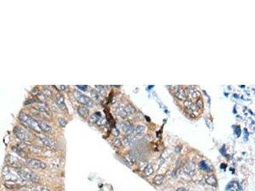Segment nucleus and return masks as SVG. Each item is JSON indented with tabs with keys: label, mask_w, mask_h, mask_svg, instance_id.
Returning <instances> with one entry per match:
<instances>
[{
	"label": "nucleus",
	"mask_w": 255,
	"mask_h": 191,
	"mask_svg": "<svg viewBox=\"0 0 255 191\" xmlns=\"http://www.w3.org/2000/svg\"><path fill=\"white\" fill-rule=\"evenodd\" d=\"M145 131V127L142 126H138L134 130V133L135 135L142 134Z\"/></svg>",
	"instance_id": "a878e982"
},
{
	"label": "nucleus",
	"mask_w": 255,
	"mask_h": 191,
	"mask_svg": "<svg viewBox=\"0 0 255 191\" xmlns=\"http://www.w3.org/2000/svg\"><path fill=\"white\" fill-rule=\"evenodd\" d=\"M13 150H14V152L15 153L19 155V156L22 157V158H24V159H27V154L24 152V150H22V149H19V148H17V147H16V148H14Z\"/></svg>",
	"instance_id": "aec40b11"
},
{
	"label": "nucleus",
	"mask_w": 255,
	"mask_h": 191,
	"mask_svg": "<svg viewBox=\"0 0 255 191\" xmlns=\"http://www.w3.org/2000/svg\"><path fill=\"white\" fill-rule=\"evenodd\" d=\"M112 144L113 145V146L117 147V148H120V147L122 146V142H121L119 139H114L112 142Z\"/></svg>",
	"instance_id": "cd10ccee"
},
{
	"label": "nucleus",
	"mask_w": 255,
	"mask_h": 191,
	"mask_svg": "<svg viewBox=\"0 0 255 191\" xmlns=\"http://www.w3.org/2000/svg\"><path fill=\"white\" fill-rule=\"evenodd\" d=\"M187 93H189L191 95V97L194 99L198 98L200 96V93L198 90L194 89H188Z\"/></svg>",
	"instance_id": "4be33fe9"
},
{
	"label": "nucleus",
	"mask_w": 255,
	"mask_h": 191,
	"mask_svg": "<svg viewBox=\"0 0 255 191\" xmlns=\"http://www.w3.org/2000/svg\"><path fill=\"white\" fill-rule=\"evenodd\" d=\"M122 129L123 130L124 132L126 133L128 135H129L132 134L133 133H134V127H133V126L129 122H124L123 123L122 125Z\"/></svg>",
	"instance_id": "6e6552de"
},
{
	"label": "nucleus",
	"mask_w": 255,
	"mask_h": 191,
	"mask_svg": "<svg viewBox=\"0 0 255 191\" xmlns=\"http://www.w3.org/2000/svg\"><path fill=\"white\" fill-rule=\"evenodd\" d=\"M235 133H236V134L238 136H240V135H241V129H240V127H239L238 126H236V127H235Z\"/></svg>",
	"instance_id": "f704fd0d"
},
{
	"label": "nucleus",
	"mask_w": 255,
	"mask_h": 191,
	"mask_svg": "<svg viewBox=\"0 0 255 191\" xmlns=\"http://www.w3.org/2000/svg\"><path fill=\"white\" fill-rule=\"evenodd\" d=\"M91 96L93 101H98L100 98V94L95 89H92L91 90Z\"/></svg>",
	"instance_id": "5701e85b"
},
{
	"label": "nucleus",
	"mask_w": 255,
	"mask_h": 191,
	"mask_svg": "<svg viewBox=\"0 0 255 191\" xmlns=\"http://www.w3.org/2000/svg\"><path fill=\"white\" fill-rule=\"evenodd\" d=\"M14 133L19 140L22 141H28L30 138L29 133L25 129L21 128V127H15L14 129Z\"/></svg>",
	"instance_id": "423d86ee"
},
{
	"label": "nucleus",
	"mask_w": 255,
	"mask_h": 191,
	"mask_svg": "<svg viewBox=\"0 0 255 191\" xmlns=\"http://www.w3.org/2000/svg\"><path fill=\"white\" fill-rule=\"evenodd\" d=\"M56 103L62 110H65L66 109V106L65 103L64 98L60 94H57L56 95Z\"/></svg>",
	"instance_id": "1a4fd4ad"
},
{
	"label": "nucleus",
	"mask_w": 255,
	"mask_h": 191,
	"mask_svg": "<svg viewBox=\"0 0 255 191\" xmlns=\"http://www.w3.org/2000/svg\"><path fill=\"white\" fill-rule=\"evenodd\" d=\"M199 168L202 170L204 171V172H210V168H209V166L207 165L205 161H202L199 163Z\"/></svg>",
	"instance_id": "6ab92c4d"
},
{
	"label": "nucleus",
	"mask_w": 255,
	"mask_h": 191,
	"mask_svg": "<svg viewBox=\"0 0 255 191\" xmlns=\"http://www.w3.org/2000/svg\"><path fill=\"white\" fill-rule=\"evenodd\" d=\"M58 122H59V124H60V125L61 127H65L68 124V122L66 121L65 120V119L63 118H59L58 119Z\"/></svg>",
	"instance_id": "c85d7f7f"
},
{
	"label": "nucleus",
	"mask_w": 255,
	"mask_h": 191,
	"mask_svg": "<svg viewBox=\"0 0 255 191\" xmlns=\"http://www.w3.org/2000/svg\"><path fill=\"white\" fill-rule=\"evenodd\" d=\"M101 115L100 112H96L93 113L90 117V122L93 124H97L101 122Z\"/></svg>",
	"instance_id": "4468645a"
},
{
	"label": "nucleus",
	"mask_w": 255,
	"mask_h": 191,
	"mask_svg": "<svg viewBox=\"0 0 255 191\" xmlns=\"http://www.w3.org/2000/svg\"><path fill=\"white\" fill-rule=\"evenodd\" d=\"M153 172H154V169H153L152 166L151 164L147 165L144 169L145 174H146L147 177L150 176V175H151L153 173Z\"/></svg>",
	"instance_id": "b1692460"
},
{
	"label": "nucleus",
	"mask_w": 255,
	"mask_h": 191,
	"mask_svg": "<svg viewBox=\"0 0 255 191\" xmlns=\"http://www.w3.org/2000/svg\"><path fill=\"white\" fill-rule=\"evenodd\" d=\"M205 182L207 184L213 187H216L218 185L217 179L214 175H210L205 179Z\"/></svg>",
	"instance_id": "2eb2a0df"
},
{
	"label": "nucleus",
	"mask_w": 255,
	"mask_h": 191,
	"mask_svg": "<svg viewBox=\"0 0 255 191\" xmlns=\"http://www.w3.org/2000/svg\"><path fill=\"white\" fill-rule=\"evenodd\" d=\"M112 133L113 136H119V130L117 129V128H116V127H114V128L112 129Z\"/></svg>",
	"instance_id": "72a5a7b5"
},
{
	"label": "nucleus",
	"mask_w": 255,
	"mask_h": 191,
	"mask_svg": "<svg viewBox=\"0 0 255 191\" xmlns=\"http://www.w3.org/2000/svg\"><path fill=\"white\" fill-rule=\"evenodd\" d=\"M76 86H77V87H78V89L82 90H83V91H85L86 90L88 89V85H77Z\"/></svg>",
	"instance_id": "473e14b6"
},
{
	"label": "nucleus",
	"mask_w": 255,
	"mask_h": 191,
	"mask_svg": "<svg viewBox=\"0 0 255 191\" xmlns=\"http://www.w3.org/2000/svg\"><path fill=\"white\" fill-rule=\"evenodd\" d=\"M95 87L97 89V91L101 95H104L106 93L105 89L104 88V86L103 85H95Z\"/></svg>",
	"instance_id": "bb28decb"
},
{
	"label": "nucleus",
	"mask_w": 255,
	"mask_h": 191,
	"mask_svg": "<svg viewBox=\"0 0 255 191\" xmlns=\"http://www.w3.org/2000/svg\"><path fill=\"white\" fill-rule=\"evenodd\" d=\"M187 92L186 90H184L182 88H178L175 90V96L178 98L180 99H185L186 95L187 94Z\"/></svg>",
	"instance_id": "ddd939ff"
},
{
	"label": "nucleus",
	"mask_w": 255,
	"mask_h": 191,
	"mask_svg": "<svg viewBox=\"0 0 255 191\" xmlns=\"http://www.w3.org/2000/svg\"><path fill=\"white\" fill-rule=\"evenodd\" d=\"M77 111L78 114H79L83 118H87L88 115H89V110L84 106H78Z\"/></svg>",
	"instance_id": "dca6fc26"
},
{
	"label": "nucleus",
	"mask_w": 255,
	"mask_h": 191,
	"mask_svg": "<svg viewBox=\"0 0 255 191\" xmlns=\"http://www.w3.org/2000/svg\"><path fill=\"white\" fill-rule=\"evenodd\" d=\"M8 162H9L11 166H14V165L17 166L19 164V161L18 159H17V158H15L11 156L9 157V159H8Z\"/></svg>",
	"instance_id": "393cba45"
},
{
	"label": "nucleus",
	"mask_w": 255,
	"mask_h": 191,
	"mask_svg": "<svg viewBox=\"0 0 255 191\" xmlns=\"http://www.w3.org/2000/svg\"><path fill=\"white\" fill-rule=\"evenodd\" d=\"M124 108L125 111H126V113H128V115H131V114L134 113L136 111V109H135V107L130 104L126 105L124 107Z\"/></svg>",
	"instance_id": "412c9836"
},
{
	"label": "nucleus",
	"mask_w": 255,
	"mask_h": 191,
	"mask_svg": "<svg viewBox=\"0 0 255 191\" xmlns=\"http://www.w3.org/2000/svg\"><path fill=\"white\" fill-rule=\"evenodd\" d=\"M26 162L31 168L34 169H44L46 168V164L44 162H42L38 159H27Z\"/></svg>",
	"instance_id": "39448f33"
},
{
	"label": "nucleus",
	"mask_w": 255,
	"mask_h": 191,
	"mask_svg": "<svg viewBox=\"0 0 255 191\" xmlns=\"http://www.w3.org/2000/svg\"><path fill=\"white\" fill-rule=\"evenodd\" d=\"M56 87V88H57L59 90H64L65 89H66V86L65 85H56L55 86Z\"/></svg>",
	"instance_id": "c9c22d12"
},
{
	"label": "nucleus",
	"mask_w": 255,
	"mask_h": 191,
	"mask_svg": "<svg viewBox=\"0 0 255 191\" xmlns=\"http://www.w3.org/2000/svg\"><path fill=\"white\" fill-rule=\"evenodd\" d=\"M177 191H187L186 189L184 188V187H180L177 189Z\"/></svg>",
	"instance_id": "e433bc0d"
},
{
	"label": "nucleus",
	"mask_w": 255,
	"mask_h": 191,
	"mask_svg": "<svg viewBox=\"0 0 255 191\" xmlns=\"http://www.w3.org/2000/svg\"><path fill=\"white\" fill-rule=\"evenodd\" d=\"M123 141H124L125 145H129L131 144V143L132 142V140H131V139L130 138H129V137H126V138H125L124 139Z\"/></svg>",
	"instance_id": "2f4dec72"
},
{
	"label": "nucleus",
	"mask_w": 255,
	"mask_h": 191,
	"mask_svg": "<svg viewBox=\"0 0 255 191\" xmlns=\"http://www.w3.org/2000/svg\"><path fill=\"white\" fill-rule=\"evenodd\" d=\"M39 139H40V141L44 144V145L49 146V147H51V148H52V147H54L56 146V143H55L53 140H50V139L46 138V137H43V136H40L39 137Z\"/></svg>",
	"instance_id": "9d476101"
},
{
	"label": "nucleus",
	"mask_w": 255,
	"mask_h": 191,
	"mask_svg": "<svg viewBox=\"0 0 255 191\" xmlns=\"http://www.w3.org/2000/svg\"><path fill=\"white\" fill-rule=\"evenodd\" d=\"M196 105H197V108L198 109H202L203 108V101H202V100L201 99L199 98V99H197V102H196Z\"/></svg>",
	"instance_id": "c756f323"
},
{
	"label": "nucleus",
	"mask_w": 255,
	"mask_h": 191,
	"mask_svg": "<svg viewBox=\"0 0 255 191\" xmlns=\"http://www.w3.org/2000/svg\"><path fill=\"white\" fill-rule=\"evenodd\" d=\"M39 127H40L41 131L47 133L52 132V127H51L49 124L43 122H39Z\"/></svg>",
	"instance_id": "f8f14e48"
},
{
	"label": "nucleus",
	"mask_w": 255,
	"mask_h": 191,
	"mask_svg": "<svg viewBox=\"0 0 255 191\" xmlns=\"http://www.w3.org/2000/svg\"><path fill=\"white\" fill-rule=\"evenodd\" d=\"M17 172L22 180L24 181L31 183H38L40 180V178L33 172H29L28 171L23 169H18Z\"/></svg>",
	"instance_id": "7ed1b4c3"
},
{
	"label": "nucleus",
	"mask_w": 255,
	"mask_h": 191,
	"mask_svg": "<svg viewBox=\"0 0 255 191\" xmlns=\"http://www.w3.org/2000/svg\"><path fill=\"white\" fill-rule=\"evenodd\" d=\"M44 93L45 94V95H47V96H48L49 98H51L52 95V91L49 90V89H44Z\"/></svg>",
	"instance_id": "7c9ffc66"
},
{
	"label": "nucleus",
	"mask_w": 255,
	"mask_h": 191,
	"mask_svg": "<svg viewBox=\"0 0 255 191\" xmlns=\"http://www.w3.org/2000/svg\"><path fill=\"white\" fill-rule=\"evenodd\" d=\"M226 190L228 191H239L241 189L240 185H239L238 183L237 182H231L227 185Z\"/></svg>",
	"instance_id": "9b49d317"
},
{
	"label": "nucleus",
	"mask_w": 255,
	"mask_h": 191,
	"mask_svg": "<svg viewBox=\"0 0 255 191\" xmlns=\"http://www.w3.org/2000/svg\"><path fill=\"white\" fill-rule=\"evenodd\" d=\"M116 113L117 115L121 116V117H126L128 115V113H126V111H125L124 107H118V108L116 110Z\"/></svg>",
	"instance_id": "a211bd4d"
},
{
	"label": "nucleus",
	"mask_w": 255,
	"mask_h": 191,
	"mask_svg": "<svg viewBox=\"0 0 255 191\" xmlns=\"http://www.w3.org/2000/svg\"><path fill=\"white\" fill-rule=\"evenodd\" d=\"M2 177L6 182H11L15 183L19 182L20 180H22L18 174L17 170H15L13 168L9 166H6L3 168L2 171Z\"/></svg>",
	"instance_id": "f257e3e1"
},
{
	"label": "nucleus",
	"mask_w": 255,
	"mask_h": 191,
	"mask_svg": "<svg viewBox=\"0 0 255 191\" xmlns=\"http://www.w3.org/2000/svg\"><path fill=\"white\" fill-rule=\"evenodd\" d=\"M19 118L20 119L21 121L24 122V124L29 126L31 128H32L34 131H37V132H40V131H41L40 127H39V122L34 120L33 118L29 116V115L25 113L21 112L19 115Z\"/></svg>",
	"instance_id": "f03ea898"
},
{
	"label": "nucleus",
	"mask_w": 255,
	"mask_h": 191,
	"mask_svg": "<svg viewBox=\"0 0 255 191\" xmlns=\"http://www.w3.org/2000/svg\"><path fill=\"white\" fill-rule=\"evenodd\" d=\"M164 180V177L162 174H157L153 179V183L156 185H160L162 184Z\"/></svg>",
	"instance_id": "f3484780"
},
{
	"label": "nucleus",
	"mask_w": 255,
	"mask_h": 191,
	"mask_svg": "<svg viewBox=\"0 0 255 191\" xmlns=\"http://www.w3.org/2000/svg\"><path fill=\"white\" fill-rule=\"evenodd\" d=\"M195 166L193 162H188L184 165V172L190 176H193L195 173Z\"/></svg>",
	"instance_id": "0eeeda50"
},
{
	"label": "nucleus",
	"mask_w": 255,
	"mask_h": 191,
	"mask_svg": "<svg viewBox=\"0 0 255 191\" xmlns=\"http://www.w3.org/2000/svg\"><path fill=\"white\" fill-rule=\"evenodd\" d=\"M74 96H75L76 100L80 103L81 105H84L85 106H87L88 107H92L94 105V103L93 99L90 98L89 97L87 96V95L82 94V93L79 92V91L75 90L74 92Z\"/></svg>",
	"instance_id": "20e7f679"
}]
</instances>
